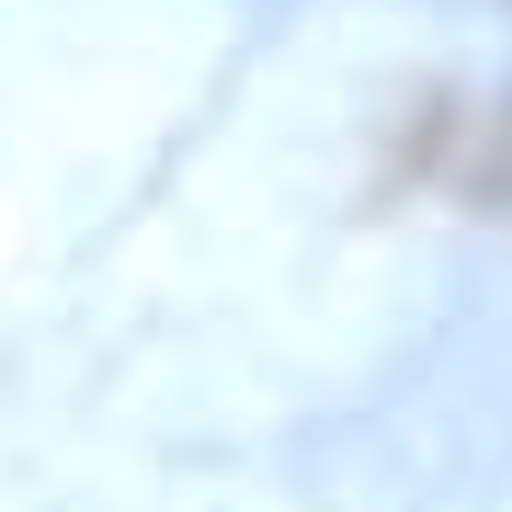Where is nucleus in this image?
I'll return each mask as SVG.
<instances>
[{
  "instance_id": "1",
  "label": "nucleus",
  "mask_w": 512,
  "mask_h": 512,
  "mask_svg": "<svg viewBox=\"0 0 512 512\" xmlns=\"http://www.w3.org/2000/svg\"><path fill=\"white\" fill-rule=\"evenodd\" d=\"M478 194H512V114H501V137H490V171H478Z\"/></svg>"
}]
</instances>
